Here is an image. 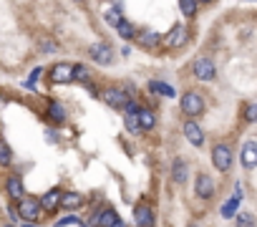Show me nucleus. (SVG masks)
Returning a JSON list of instances; mask_svg holds the SVG:
<instances>
[{
	"label": "nucleus",
	"instance_id": "obj_1",
	"mask_svg": "<svg viewBox=\"0 0 257 227\" xmlns=\"http://www.w3.org/2000/svg\"><path fill=\"white\" fill-rule=\"evenodd\" d=\"M41 212H43V204H41V199H36V197H23V199L18 202V214H21L26 222H36V219L41 217Z\"/></svg>",
	"mask_w": 257,
	"mask_h": 227
},
{
	"label": "nucleus",
	"instance_id": "obj_2",
	"mask_svg": "<svg viewBox=\"0 0 257 227\" xmlns=\"http://www.w3.org/2000/svg\"><path fill=\"white\" fill-rule=\"evenodd\" d=\"M212 164H214V169L227 172V169L232 167V149H229L227 144H217V147L212 149Z\"/></svg>",
	"mask_w": 257,
	"mask_h": 227
},
{
	"label": "nucleus",
	"instance_id": "obj_3",
	"mask_svg": "<svg viewBox=\"0 0 257 227\" xmlns=\"http://www.w3.org/2000/svg\"><path fill=\"white\" fill-rule=\"evenodd\" d=\"M204 108V101L197 91H187L184 98H182V111L187 113V117H197V113H202Z\"/></svg>",
	"mask_w": 257,
	"mask_h": 227
},
{
	"label": "nucleus",
	"instance_id": "obj_4",
	"mask_svg": "<svg viewBox=\"0 0 257 227\" xmlns=\"http://www.w3.org/2000/svg\"><path fill=\"white\" fill-rule=\"evenodd\" d=\"M194 194H197V197H202V199H212V197H214V182H212V177H209V174H204V172H199V174H197Z\"/></svg>",
	"mask_w": 257,
	"mask_h": 227
},
{
	"label": "nucleus",
	"instance_id": "obj_5",
	"mask_svg": "<svg viewBox=\"0 0 257 227\" xmlns=\"http://www.w3.org/2000/svg\"><path fill=\"white\" fill-rule=\"evenodd\" d=\"M134 222L137 227H154V209L147 202H139L134 207Z\"/></svg>",
	"mask_w": 257,
	"mask_h": 227
},
{
	"label": "nucleus",
	"instance_id": "obj_6",
	"mask_svg": "<svg viewBox=\"0 0 257 227\" xmlns=\"http://www.w3.org/2000/svg\"><path fill=\"white\" fill-rule=\"evenodd\" d=\"M88 53H91V58H93L98 66H108V63L113 61V51H111V46H106V43H93V46L88 48Z\"/></svg>",
	"mask_w": 257,
	"mask_h": 227
},
{
	"label": "nucleus",
	"instance_id": "obj_7",
	"mask_svg": "<svg viewBox=\"0 0 257 227\" xmlns=\"http://www.w3.org/2000/svg\"><path fill=\"white\" fill-rule=\"evenodd\" d=\"M101 96H103V101H106L111 108H126V106H128V96H126L121 88H106Z\"/></svg>",
	"mask_w": 257,
	"mask_h": 227
},
{
	"label": "nucleus",
	"instance_id": "obj_8",
	"mask_svg": "<svg viewBox=\"0 0 257 227\" xmlns=\"http://www.w3.org/2000/svg\"><path fill=\"white\" fill-rule=\"evenodd\" d=\"M214 73H217V68H214V63H212L209 58H197V61H194V76H197L199 81H212Z\"/></svg>",
	"mask_w": 257,
	"mask_h": 227
},
{
	"label": "nucleus",
	"instance_id": "obj_9",
	"mask_svg": "<svg viewBox=\"0 0 257 227\" xmlns=\"http://www.w3.org/2000/svg\"><path fill=\"white\" fill-rule=\"evenodd\" d=\"M51 81L53 83H71L73 81V66L71 63H56L51 68Z\"/></svg>",
	"mask_w": 257,
	"mask_h": 227
},
{
	"label": "nucleus",
	"instance_id": "obj_10",
	"mask_svg": "<svg viewBox=\"0 0 257 227\" xmlns=\"http://www.w3.org/2000/svg\"><path fill=\"white\" fill-rule=\"evenodd\" d=\"M6 192H8V197H11V199L21 202V199L26 197V187H23V179H21L18 174H11V177L6 179Z\"/></svg>",
	"mask_w": 257,
	"mask_h": 227
},
{
	"label": "nucleus",
	"instance_id": "obj_11",
	"mask_svg": "<svg viewBox=\"0 0 257 227\" xmlns=\"http://www.w3.org/2000/svg\"><path fill=\"white\" fill-rule=\"evenodd\" d=\"M184 137H187V142L192 147H202L204 144V132H202V127L197 122H187L184 124Z\"/></svg>",
	"mask_w": 257,
	"mask_h": 227
},
{
	"label": "nucleus",
	"instance_id": "obj_12",
	"mask_svg": "<svg viewBox=\"0 0 257 227\" xmlns=\"http://www.w3.org/2000/svg\"><path fill=\"white\" fill-rule=\"evenodd\" d=\"M239 159H242V164L247 169L257 167V142H244V147L239 152Z\"/></svg>",
	"mask_w": 257,
	"mask_h": 227
},
{
	"label": "nucleus",
	"instance_id": "obj_13",
	"mask_svg": "<svg viewBox=\"0 0 257 227\" xmlns=\"http://www.w3.org/2000/svg\"><path fill=\"white\" fill-rule=\"evenodd\" d=\"M61 197H63V192H61V189H51V192H46V194L41 197L43 212H56V209L61 207Z\"/></svg>",
	"mask_w": 257,
	"mask_h": 227
},
{
	"label": "nucleus",
	"instance_id": "obj_14",
	"mask_svg": "<svg viewBox=\"0 0 257 227\" xmlns=\"http://www.w3.org/2000/svg\"><path fill=\"white\" fill-rule=\"evenodd\" d=\"M116 219H118L116 209L106 207V209L96 212V217H93V224H96V227H113V224H116Z\"/></svg>",
	"mask_w": 257,
	"mask_h": 227
},
{
	"label": "nucleus",
	"instance_id": "obj_15",
	"mask_svg": "<svg viewBox=\"0 0 257 227\" xmlns=\"http://www.w3.org/2000/svg\"><path fill=\"white\" fill-rule=\"evenodd\" d=\"M187 38H189L187 28H184V26H174L172 33H169V38H167V46H169V48H179V46L187 43Z\"/></svg>",
	"mask_w": 257,
	"mask_h": 227
},
{
	"label": "nucleus",
	"instance_id": "obj_16",
	"mask_svg": "<svg viewBox=\"0 0 257 227\" xmlns=\"http://www.w3.org/2000/svg\"><path fill=\"white\" fill-rule=\"evenodd\" d=\"M139 46L142 48H149V51H154V48H159V43H162V36L159 33H154V31H144V33H139Z\"/></svg>",
	"mask_w": 257,
	"mask_h": 227
},
{
	"label": "nucleus",
	"instance_id": "obj_17",
	"mask_svg": "<svg viewBox=\"0 0 257 227\" xmlns=\"http://www.w3.org/2000/svg\"><path fill=\"white\" fill-rule=\"evenodd\" d=\"M83 204V194H78V192H63V197H61V207L63 209H78Z\"/></svg>",
	"mask_w": 257,
	"mask_h": 227
},
{
	"label": "nucleus",
	"instance_id": "obj_18",
	"mask_svg": "<svg viewBox=\"0 0 257 227\" xmlns=\"http://www.w3.org/2000/svg\"><path fill=\"white\" fill-rule=\"evenodd\" d=\"M187 162L184 159H174V164H172V179L177 182V184H184L187 182Z\"/></svg>",
	"mask_w": 257,
	"mask_h": 227
},
{
	"label": "nucleus",
	"instance_id": "obj_19",
	"mask_svg": "<svg viewBox=\"0 0 257 227\" xmlns=\"http://www.w3.org/2000/svg\"><path fill=\"white\" fill-rule=\"evenodd\" d=\"M154 124H157L154 111H152V108H142V111H139V127L149 132V129H154Z\"/></svg>",
	"mask_w": 257,
	"mask_h": 227
},
{
	"label": "nucleus",
	"instance_id": "obj_20",
	"mask_svg": "<svg viewBox=\"0 0 257 227\" xmlns=\"http://www.w3.org/2000/svg\"><path fill=\"white\" fill-rule=\"evenodd\" d=\"M116 31H118V36L121 38H126V41H132V38H139V33H137V28L128 23V21H121L118 26H116Z\"/></svg>",
	"mask_w": 257,
	"mask_h": 227
},
{
	"label": "nucleus",
	"instance_id": "obj_21",
	"mask_svg": "<svg viewBox=\"0 0 257 227\" xmlns=\"http://www.w3.org/2000/svg\"><path fill=\"white\" fill-rule=\"evenodd\" d=\"M13 162V149L8 147L6 139H0V167H11Z\"/></svg>",
	"mask_w": 257,
	"mask_h": 227
},
{
	"label": "nucleus",
	"instance_id": "obj_22",
	"mask_svg": "<svg viewBox=\"0 0 257 227\" xmlns=\"http://www.w3.org/2000/svg\"><path fill=\"white\" fill-rule=\"evenodd\" d=\"M239 202H242V199H237V197H232L229 202H224V204H222V217H224V219L237 217V207H239Z\"/></svg>",
	"mask_w": 257,
	"mask_h": 227
},
{
	"label": "nucleus",
	"instance_id": "obj_23",
	"mask_svg": "<svg viewBox=\"0 0 257 227\" xmlns=\"http://www.w3.org/2000/svg\"><path fill=\"white\" fill-rule=\"evenodd\" d=\"M48 117H51L53 122H58V124H63V122H66V108H63L61 103H56V101H53V103L48 106Z\"/></svg>",
	"mask_w": 257,
	"mask_h": 227
},
{
	"label": "nucleus",
	"instance_id": "obj_24",
	"mask_svg": "<svg viewBox=\"0 0 257 227\" xmlns=\"http://www.w3.org/2000/svg\"><path fill=\"white\" fill-rule=\"evenodd\" d=\"M73 81H81V83H88V81H91V71H88V66H83V63H78V66H73Z\"/></svg>",
	"mask_w": 257,
	"mask_h": 227
},
{
	"label": "nucleus",
	"instance_id": "obj_25",
	"mask_svg": "<svg viewBox=\"0 0 257 227\" xmlns=\"http://www.w3.org/2000/svg\"><path fill=\"white\" fill-rule=\"evenodd\" d=\"M149 88H152L154 93H162V96H169V98L174 96V88H172V86H167V83H162V81H152V83H149Z\"/></svg>",
	"mask_w": 257,
	"mask_h": 227
},
{
	"label": "nucleus",
	"instance_id": "obj_26",
	"mask_svg": "<svg viewBox=\"0 0 257 227\" xmlns=\"http://www.w3.org/2000/svg\"><path fill=\"white\" fill-rule=\"evenodd\" d=\"M179 8L187 18H194L197 16V0H179Z\"/></svg>",
	"mask_w": 257,
	"mask_h": 227
},
{
	"label": "nucleus",
	"instance_id": "obj_27",
	"mask_svg": "<svg viewBox=\"0 0 257 227\" xmlns=\"http://www.w3.org/2000/svg\"><path fill=\"white\" fill-rule=\"evenodd\" d=\"M237 227H254L252 212H239V214H237Z\"/></svg>",
	"mask_w": 257,
	"mask_h": 227
},
{
	"label": "nucleus",
	"instance_id": "obj_28",
	"mask_svg": "<svg viewBox=\"0 0 257 227\" xmlns=\"http://www.w3.org/2000/svg\"><path fill=\"white\" fill-rule=\"evenodd\" d=\"M103 18H106V23H111L113 28H116V26H118V23L123 21V18H121V11H118V8H113V11H106V16H103Z\"/></svg>",
	"mask_w": 257,
	"mask_h": 227
},
{
	"label": "nucleus",
	"instance_id": "obj_29",
	"mask_svg": "<svg viewBox=\"0 0 257 227\" xmlns=\"http://www.w3.org/2000/svg\"><path fill=\"white\" fill-rule=\"evenodd\" d=\"M244 122L257 124V103H249V106L244 108Z\"/></svg>",
	"mask_w": 257,
	"mask_h": 227
},
{
	"label": "nucleus",
	"instance_id": "obj_30",
	"mask_svg": "<svg viewBox=\"0 0 257 227\" xmlns=\"http://www.w3.org/2000/svg\"><path fill=\"white\" fill-rule=\"evenodd\" d=\"M38 46H41V51H43V53H53V51H56V43H53V41H48V38H41V43H38Z\"/></svg>",
	"mask_w": 257,
	"mask_h": 227
},
{
	"label": "nucleus",
	"instance_id": "obj_31",
	"mask_svg": "<svg viewBox=\"0 0 257 227\" xmlns=\"http://www.w3.org/2000/svg\"><path fill=\"white\" fill-rule=\"evenodd\" d=\"M76 222H78V217H76V214H68V217L58 219V222H56V227H66V224H76Z\"/></svg>",
	"mask_w": 257,
	"mask_h": 227
},
{
	"label": "nucleus",
	"instance_id": "obj_32",
	"mask_svg": "<svg viewBox=\"0 0 257 227\" xmlns=\"http://www.w3.org/2000/svg\"><path fill=\"white\" fill-rule=\"evenodd\" d=\"M113 227H126V222H123V219H121V217H118V219H116V224H113Z\"/></svg>",
	"mask_w": 257,
	"mask_h": 227
},
{
	"label": "nucleus",
	"instance_id": "obj_33",
	"mask_svg": "<svg viewBox=\"0 0 257 227\" xmlns=\"http://www.w3.org/2000/svg\"><path fill=\"white\" fill-rule=\"evenodd\" d=\"M187 227H199V224H197V222H192V224H187Z\"/></svg>",
	"mask_w": 257,
	"mask_h": 227
},
{
	"label": "nucleus",
	"instance_id": "obj_34",
	"mask_svg": "<svg viewBox=\"0 0 257 227\" xmlns=\"http://www.w3.org/2000/svg\"><path fill=\"white\" fill-rule=\"evenodd\" d=\"M199 3H212V0H199Z\"/></svg>",
	"mask_w": 257,
	"mask_h": 227
},
{
	"label": "nucleus",
	"instance_id": "obj_35",
	"mask_svg": "<svg viewBox=\"0 0 257 227\" xmlns=\"http://www.w3.org/2000/svg\"><path fill=\"white\" fill-rule=\"evenodd\" d=\"M3 227H13V224H3Z\"/></svg>",
	"mask_w": 257,
	"mask_h": 227
}]
</instances>
